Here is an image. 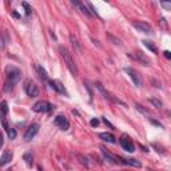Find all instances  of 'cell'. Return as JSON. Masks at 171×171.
<instances>
[{"label":"cell","instance_id":"obj_1","mask_svg":"<svg viewBox=\"0 0 171 171\" xmlns=\"http://www.w3.org/2000/svg\"><path fill=\"white\" fill-rule=\"evenodd\" d=\"M59 52H60V56L61 59L64 60V64L67 65V68L71 71L72 75H78V65H76V63L74 61V59H72V55L70 54V51H68L65 47L60 46L59 47Z\"/></svg>","mask_w":171,"mask_h":171},{"label":"cell","instance_id":"obj_2","mask_svg":"<svg viewBox=\"0 0 171 171\" xmlns=\"http://www.w3.org/2000/svg\"><path fill=\"white\" fill-rule=\"evenodd\" d=\"M6 76H7V82L15 86L21 79V71L19 68L13 67V65H8V67H6Z\"/></svg>","mask_w":171,"mask_h":171},{"label":"cell","instance_id":"obj_3","mask_svg":"<svg viewBox=\"0 0 171 171\" xmlns=\"http://www.w3.org/2000/svg\"><path fill=\"white\" fill-rule=\"evenodd\" d=\"M32 110L35 112H52L55 110V106L47 100H39L32 106Z\"/></svg>","mask_w":171,"mask_h":171},{"label":"cell","instance_id":"obj_4","mask_svg":"<svg viewBox=\"0 0 171 171\" xmlns=\"http://www.w3.org/2000/svg\"><path fill=\"white\" fill-rule=\"evenodd\" d=\"M100 151H102V154H103V156H104V159H106V161L111 162V163H115V165H126V159H123V158H121V156H116L114 154H111L108 150H106V147L102 146Z\"/></svg>","mask_w":171,"mask_h":171},{"label":"cell","instance_id":"obj_5","mask_svg":"<svg viewBox=\"0 0 171 171\" xmlns=\"http://www.w3.org/2000/svg\"><path fill=\"white\" fill-rule=\"evenodd\" d=\"M95 87H96V88L100 91V94L104 96V99H107V100H110V102H114V103H118V104H122V106H126V103H125V102H122V100L116 99V98H114V96H112L110 92H107V90L104 88L102 83L96 82V83H95Z\"/></svg>","mask_w":171,"mask_h":171},{"label":"cell","instance_id":"obj_6","mask_svg":"<svg viewBox=\"0 0 171 171\" xmlns=\"http://www.w3.org/2000/svg\"><path fill=\"white\" fill-rule=\"evenodd\" d=\"M24 91H25V94L31 98H35L39 95V87L32 80H27L24 83Z\"/></svg>","mask_w":171,"mask_h":171},{"label":"cell","instance_id":"obj_7","mask_svg":"<svg viewBox=\"0 0 171 171\" xmlns=\"http://www.w3.org/2000/svg\"><path fill=\"white\" fill-rule=\"evenodd\" d=\"M119 142H121V146L123 147V150L128 151V152H134L135 151V146H134V142L132 139L126 135V134H123V135L121 136V139H119Z\"/></svg>","mask_w":171,"mask_h":171},{"label":"cell","instance_id":"obj_8","mask_svg":"<svg viewBox=\"0 0 171 171\" xmlns=\"http://www.w3.org/2000/svg\"><path fill=\"white\" fill-rule=\"evenodd\" d=\"M132 25L136 28L139 32H143V34H148V35H152L154 34V30L152 27L146 21H132Z\"/></svg>","mask_w":171,"mask_h":171},{"label":"cell","instance_id":"obj_9","mask_svg":"<svg viewBox=\"0 0 171 171\" xmlns=\"http://www.w3.org/2000/svg\"><path fill=\"white\" fill-rule=\"evenodd\" d=\"M39 128H40V126L38 125V123H32V125L28 126V128L25 130V132H24V140L25 142H30L32 138H34L36 134L39 132Z\"/></svg>","mask_w":171,"mask_h":171},{"label":"cell","instance_id":"obj_10","mask_svg":"<svg viewBox=\"0 0 171 171\" xmlns=\"http://www.w3.org/2000/svg\"><path fill=\"white\" fill-rule=\"evenodd\" d=\"M123 70H125L126 74L131 78V80H132V83H134V84H135L136 87H140V86H142V79H140L139 74L136 72V70H134V68H131V67H125Z\"/></svg>","mask_w":171,"mask_h":171},{"label":"cell","instance_id":"obj_11","mask_svg":"<svg viewBox=\"0 0 171 171\" xmlns=\"http://www.w3.org/2000/svg\"><path fill=\"white\" fill-rule=\"evenodd\" d=\"M54 125L56 127H59V128L63 131L70 128V122L67 121V118H65L64 115H56L55 119H54Z\"/></svg>","mask_w":171,"mask_h":171},{"label":"cell","instance_id":"obj_12","mask_svg":"<svg viewBox=\"0 0 171 171\" xmlns=\"http://www.w3.org/2000/svg\"><path fill=\"white\" fill-rule=\"evenodd\" d=\"M127 56H130V58H132L134 60H136V61H139L140 64H143V65H146V67H148V65L151 64V61L147 59L146 56L143 55L142 52H130V54H127Z\"/></svg>","mask_w":171,"mask_h":171},{"label":"cell","instance_id":"obj_13","mask_svg":"<svg viewBox=\"0 0 171 171\" xmlns=\"http://www.w3.org/2000/svg\"><path fill=\"white\" fill-rule=\"evenodd\" d=\"M48 84L51 86V88H52V90H55V91H58L59 94H63V95L68 96L67 90L64 88V86L61 84V83H60L59 80H50V82H48Z\"/></svg>","mask_w":171,"mask_h":171},{"label":"cell","instance_id":"obj_14","mask_svg":"<svg viewBox=\"0 0 171 171\" xmlns=\"http://www.w3.org/2000/svg\"><path fill=\"white\" fill-rule=\"evenodd\" d=\"M12 152L8 151V150H4L2 154V158H0V166H6L7 163H9L12 161Z\"/></svg>","mask_w":171,"mask_h":171},{"label":"cell","instance_id":"obj_15","mask_svg":"<svg viewBox=\"0 0 171 171\" xmlns=\"http://www.w3.org/2000/svg\"><path fill=\"white\" fill-rule=\"evenodd\" d=\"M71 3H72V6H75V7H78L79 9L82 11L83 13H84L86 16H91L92 13H91V11L87 9V7L84 6V3H82V2H79V0H71Z\"/></svg>","mask_w":171,"mask_h":171},{"label":"cell","instance_id":"obj_16","mask_svg":"<svg viewBox=\"0 0 171 171\" xmlns=\"http://www.w3.org/2000/svg\"><path fill=\"white\" fill-rule=\"evenodd\" d=\"M2 125H3V127H4V130H6V132H7V135H8V138L11 140L12 139H15L16 138V135H17V132H16V130L15 128H11V127L7 125V122L3 119V122H2Z\"/></svg>","mask_w":171,"mask_h":171},{"label":"cell","instance_id":"obj_17","mask_svg":"<svg viewBox=\"0 0 171 171\" xmlns=\"http://www.w3.org/2000/svg\"><path fill=\"white\" fill-rule=\"evenodd\" d=\"M98 136H99L100 139H103L104 142H108V143H115L116 142L115 136L112 135V134H110V132H100Z\"/></svg>","mask_w":171,"mask_h":171},{"label":"cell","instance_id":"obj_18","mask_svg":"<svg viewBox=\"0 0 171 171\" xmlns=\"http://www.w3.org/2000/svg\"><path fill=\"white\" fill-rule=\"evenodd\" d=\"M23 159L28 167H32V165H34V155H32V152H25L23 155Z\"/></svg>","mask_w":171,"mask_h":171},{"label":"cell","instance_id":"obj_19","mask_svg":"<svg viewBox=\"0 0 171 171\" xmlns=\"http://www.w3.org/2000/svg\"><path fill=\"white\" fill-rule=\"evenodd\" d=\"M107 38H108V40H110L111 43H114V44H116V46H122V42H121V39L119 38H116V36H114L111 34V32H107Z\"/></svg>","mask_w":171,"mask_h":171},{"label":"cell","instance_id":"obj_20","mask_svg":"<svg viewBox=\"0 0 171 171\" xmlns=\"http://www.w3.org/2000/svg\"><path fill=\"white\" fill-rule=\"evenodd\" d=\"M36 68H38V72H39V75H40V78L43 79V80L50 82V80H48V75H47V72H46L44 68H43L42 65H36Z\"/></svg>","mask_w":171,"mask_h":171},{"label":"cell","instance_id":"obj_21","mask_svg":"<svg viewBox=\"0 0 171 171\" xmlns=\"http://www.w3.org/2000/svg\"><path fill=\"white\" fill-rule=\"evenodd\" d=\"M70 40H71V43H72V46H74V48L78 51V52H80V51H82V47H80V44H79L78 39H76L74 35H70Z\"/></svg>","mask_w":171,"mask_h":171},{"label":"cell","instance_id":"obj_22","mask_svg":"<svg viewBox=\"0 0 171 171\" xmlns=\"http://www.w3.org/2000/svg\"><path fill=\"white\" fill-rule=\"evenodd\" d=\"M148 100H150V103H151V104H152V106H154L155 108H161V107L163 106V103H162V102L159 100L158 98H155V96L150 98V99H148Z\"/></svg>","mask_w":171,"mask_h":171},{"label":"cell","instance_id":"obj_23","mask_svg":"<svg viewBox=\"0 0 171 171\" xmlns=\"http://www.w3.org/2000/svg\"><path fill=\"white\" fill-rule=\"evenodd\" d=\"M142 43H143V44L146 46L147 48L151 51V52H154V54H156V52H158V50H156V47H155L154 44H152V42H150V40H143Z\"/></svg>","mask_w":171,"mask_h":171},{"label":"cell","instance_id":"obj_24","mask_svg":"<svg viewBox=\"0 0 171 171\" xmlns=\"http://www.w3.org/2000/svg\"><path fill=\"white\" fill-rule=\"evenodd\" d=\"M78 156V159H79V162L82 163L83 166H86V167H88L90 165H88V159H87V156H84V155H82V154H78L76 155Z\"/></svg>","mask_w":171,"mask_h":171},{"label":"cell","instance_id":"obj_25","mask_svg":"<svg viewBox=\"0 0 171 171\" xmlns=\"http://www.w3.org/2000/svg\"><path fill=\"white\" fill-rule=\"evenodd\" d=\"M7 114H8V104H7L6 100H3L2 102V115L6 116Z\"/></svg>","mask_w":171,"mask_h":171},{"label":"cell","instance_id":"obj_26","mask_svg":"<svg viewBox=\"0 0 171 171\" xmlns=\"http://www.w3.org/2000/svg\"><path fill=\"white\" fill-rule=\"evenodd\" d=\"M21 6H23L24 9H25V15L30 16V15H31V11H32V8L30 7V4H28V3H25V2H23V3H21Z\"/></svg>","mask_w":171,"mask_h":171},{"label":"cell","instance_id":"obj_27","mask_svg":"<svg viewBox=\"0 0 171 171\" xmlns=\"http://www.w3.org/2000/svg\"><path fill=\"white\" fill-rule=\"evenodd\" d=\"M161 7L166 11H171V2H161Z\"/></svg>","mask_w":171,"mask_h":171},{"label":"cell","instance_id":"obj_28","mask_svg":"<svg viewBox=\"0 0 171 171\" xmlns=\"http://www.w3.org/2000/svg\"><path fill=\"white\" fill-rule=\"evenodd\" d=\"M148 122L151 123V125H154V126H158V127H161V128H163V125L161 122H156L155 119H152V118H148Z\"/></svg>","mask_w":171,"mask_h":171},{"label":"cell","instance_id":"obj_29","mask_svg":"<svg viewBox=\"0 0 171 171\" xmlns=\"http://www.w3.org/2000/svg\"><path fill=\"white\" fill-rule=\"evenodd\" d=\"M87 6H88L90 7V9H91V13H92V15H96L98 16V12H96V9H95V7H94V4H92V3H87Z\"/></svg>","mask_w":171,"mask_h":171},{"label":"cell","instance_id":"obj_30","mask_svg":"<svg viewBox=\"0 0 171 171\" xmlns=\"http://www.w3.org/2000/svg\"><path fill=\"white\" fill-rule=\"evenodd\" d=\"M12 88H13V84H11V83L7 82V83H6V87H4V91H6V92H9V91H12Z\"/></svg>","mask_w":171,"mask_h":171},{"label":"cell","instance_id":"obj_31","mask_svg":"<svg viewBox=\"0 0 171 171\" xmlns=\"http://www.w3.org/2000/svg\"><path fill=\"white\" fill-rule=\"evenodd\" d=\"M136 108H138V111H140V112H142V114H144V115H148V112H147L146 110H144V108H143V106H139V104H136Z\"/></svg>","mask_w":171,"mask_h":171},{"label":"cell","instance_id":"obj_32","mask_svg":"<svg viewBox=\"0 0 171 171\" xmlns=\"http://www.w3.org/2000/svg\"><path fill=\"white\" fill-rule=\"evenodd\" d=\"M152 84H154L155 87H156V88H162V83L161 82H158V80H155V79H152Z\"/></svg>","mask_w":171,"mask_h":171},{"label":"cell","instance_id":"obj_33","mask_svg":"<svg viewBox=\"0 0 171 171\" xmlns=\"http://www.w3.org/2000/svg\"><path fill=\"white\" fill-rule=\"evenodd\" d=\"M90 125L92 127H98V126H99V121H98V119H91Z\"/></svg>","mask_w":171,"mask_h":171},{"label":"cell","instance_id":"obj_34","mask_svg":"<svg viewBox=\"0 0 171 171\" xmlns=\"http://www.w3.org/2000/svg\"><path fill=\"white\" fill-rule=\"evenodd\" d=\"M159 25H162V27H163V28H165V30H166V28H167V23H166V19H163V17H162V19L159 20Z\"/></svg>","mask_w":171,"mask_h":171},{"label":"cell","instance_id":"obj_35","mask_svg":"<svg viewBox=\"0 0 171 171\" xmlns=\"http://www.w3.org/2000/svg\"><path fill=\"white\" fill-rule=\"evenodd\" d=\"M163 56H165L166 59L171 60V52H170V51H165V52H163Z\"/></svg>","mask_w":171,"mask_h":171},{"label":"cell","instance_id":"obj_36","mask_svg":"<svg viewBox=\"0 0 171 171\" xmlns=\"http://www.w3.org/2000/svg\"><path fill=\"white\" fill-rule=\"evenodd\" d=\"M103 122H104V125H106V126H108V127H110V128H112V130H114V126H112L111 123L107 121V118H103Z\"/></svg>","mask_w":171,"mask_h":171},{"label":"cell","instance_id":"obj_37","mask_svg":"<svg viewBox=\"0 0 171 171\" xmlns=\"http://www.w3.org/2000/svg\"><path fill=\"white\" fill-rule=\"evenodd\" d=\"M12 16H13V17H16V19H19V17H20V16H19V13H17L15 9L12 11Z\"/></svg>","mask_w":171,"mask_h":171},{"label":"cell","instance_id":"obj_38","mask_svg":"<svg viewBox=\"0 0 171 171\" xmlns=\"http://www.w3.org/2000/svg\"><path fill=\"white\" fill-rule=\"evenodd\" d=\"M38 171H43V170H42V167H40V166H39V167H38Z\"/></svg>","mask_w":171,"mask_h":171}]
</instances>
